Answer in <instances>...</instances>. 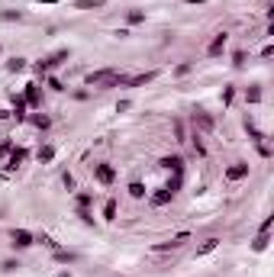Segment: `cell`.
I'll use <instances>...</instances> for the list:
<instances>
[{
    "label": "cell",
    "mask_w": 274,
    "mask_h": 277,
    "mask_svg": "<svg viewBox=\"0 0 274 277\" xmlns=\"http://www.w3.org/2000/svg\"><path fill=\"white\" fill-rule=\"evenodd\" d=\"M116 84H126V74H119V71H113V68L91 71V74H87V87H100V91H107V87H116Z\"/></svg>",
    "instance_id": "1"
},
{
    "label": "cell",
    "mask_w": 274,
    "mask_h": 277,
    "mask_svg": "<svg viewBox=\"0 0 274 277\" xmlns=\"http://www.w3.org/2000/svg\"><path fill=\"white\" fill-rule=\"evenodd\" d=\"M184 242H190L187 232H181V235H174V239H168V242H158V245H152V252H158V254H161V252H178Z\"/></svg>",
    "instance_id": "2"
},
{
    "label": "cell",
    "mask_w": 274,
    "mask_h": 277,
    "mask_svg": "<svg viewBox=\"0 0 274 277\" xmlns=\"http://www.w3.org/2000/svg\"><path fill=\"white\" fill-rule=\"evenodd\" d=\"M226 42H229L226 32H216V36H213V42L206 46V55H210V58H219V55H223V48H226Z\"/></svg>",
    "instance_id": "3"
},
{
    "label": "cell",
    "mask_w": 274,
    "mask_h": 277,
    "mask_svg": "<svg viewBox=\"0 0 274 277\" xmlns=\"http://www.w3.org/2000/svg\"><path fill=\"white\" fill-rule=\"evenodd\" d=\"M23 100H26V107H36V110H39V107H42V91H39V84H26Z\"/></svg>",
    "instance_id": "4"
},
{
    "label": "cell",
    "mask_w": 274,
    "mask_h": 277,
    "mask_svg": "<svg viewBox=\"0 0 274 277\" xmlns=\"http://www.w3.org/2000/svg\"><path fill=\"white\" fill-rule=\"evenodd\" d=\"M194 126L200 132H213V116L204 113V110H197V113H194Z\"/></svg>",
    "instance_id": "5"
},
{
    "label": "cell",
    "mask_w": 274,
    "mask_h": 277,
    "mask_svg": "<svg viewBox=\"0 0 274 277\" xmlns=\"http://www.w3.org/2000/svg\"><path fill=\"white\" fill-rule=\"evenodd\" d=\"M242 177H249V164H245V162H235L232 168L226 171V181H232V184H235V181H242Z\"/></svg>",
    "instance_id": "6"
},
{
    "label": "cell",
    "mask_w": 274,
    "mask_h": 277,
    "mask_svg": "<svg viewBox=\"0 0 274 277\" xmlns=\"http://www.w3.org/2000/svg\"><path fill=\"white\" fill-rule=\"evenodd\" d=\"M94 177L100 181V184H113V177H116V171L110 168V164H97V168H94Z\"/></svg>",
    "instance_id": "7"
},
{
    "label": "cell",
    "mask_w": 274,
    "mask_h": 277,
    "mask_svg": "<svg viewBox=\"0 0 274 277\" xmlns=\"http://www.w3.org/2000/svg\"><path fill=\"white\" fill-rule=\"evenodd\" d=\"M29 245H32V232L13 229V248H29Z\"/></svg>",
    "instance_id": "8"
},
{
    "label": "cell",
    "mask_w": 274,
    "mask_h": 277,
    "mask_svg": "<svg viewBox=\"0 0 274 277\" xmlns=\"http://www.w3.org/2000/svg\"><path fill=\"white\" fill-rule=\"evenodd\" d=\"M158 164H161V168H168V171H174V174H184V158H178V155H174V158L168 155V158H161Z\"/></svg>",
    "instance_id": "9"
},
{
    "label": "cell",
    "mask_w": 274,
    "mask_h": 277,
    "mask_svg": "<svg viewBox=\"0 0 274 277\" xmlns=\"http://www.w3.org/2000/svg\"><path fill=\"white\" fill-rule=\"evenodd\" d=\"M171 197L174 193L168 190V187H158V190L152 193V207H164V203H171Z\"/></svg>",
    "instance_id": "10"
},
{
    "label": "cell",
    "mask_w": 274,
    "mask_h": 277,
    "mask_svg": "<svg viewBox=\"0 0 274 277\" xmlns=\"http://www.w3.org/2000/svg\"><path fill=\"white\" fill-rule=\"evenodd\" d=\"M149 81H155V71H145V74L126 77V84H129V87H142V84H149Z\"/></svg>",
    "instance_id": "11"
},
{
    "label": "cell",
    "mask_w": 274,
    "mask_h": 277,
    "mask_svg": "<svg viewBox=\"0 0 274 277\" xmlns=\"http://www.w3.org/2000/svg\"><path fill=\"white\" fill-rule=\"evenodd\" d=\"M26 162V148H10V168H20Z\"/></svg>",
    "instance_id": "12"
},
{
    "label": "cell",
    "mask_w": 274,
    "mask_h": 277,
    "mask_svg": "<svg viewBox=\"0 0 274 277\" xmlns=\"http://www.w3.org/2000/svg\"><path fill=\"white\" fill-rule=\"evenodd\" d=\"M107 0H74V7L78 10H100Z\"/></svg>",
    "instance_id": "13"
},
{
    "label": "cell",
    "mask_w": 274,
    "mask_h": 277,
    "mask_svg": "<svg viewBox=\"0 0 274 277\" xmlns=\"http://www.w3.org/2000/svg\"><path fill=\"white\" fill-rule=\"evenodd\" d=\"M245 132H249V136L255 138L258 145H261V142H265V136H261V129H258V126H255V123H251V119H245Z\"/></svg>",
    "instance_id": "14"
},
{
    "label": "cell",
    "mask_w": 274,
    "mask_h": 277,
    "mask_svg": "<svg viewBox=\"0 0 274 277\" xmlns=\"http://www.w3.org/2000/svg\"><path fill=\"white\" fill-rule=\"evenodd\" d=\"M13 113H16V119H26V100L23 97H13Z\"/></svg>",
    "instance_id": "15"
},
{
    "label": "cell",
    "mask_w": 274,
    "mask_h": 277,
    "mask_svg": "<svg viewBox=\"0 0 274 277\" xmlns=\"http://www.w3.org/2000/svg\"><path fill=\"white\" fill-rule=\"evenodd\" d=\"M65 58H68V48H58V52H55L52 58H48V62H46V65H48V68H55V65H62Z\"/></svg>",
    "instance_id": "16"
},
{
    "label": "cell",
    "mask_w": 274,
    "mask_h": 277,
    "mask_svg": "<svg viewBox=\"0 0 274 277\" xmlns=\"http://www.w3.org/2000/svg\"><path fill=\"white\" fill-rule=\"evenodd\" d=\"M52 158H55V148H52V145H42V148H39V162H42V164H48Z\"/></svg>",
    "instance_id": "17"
},
{
    "label": "cell",
    "mask_w": 274,
    "mask_h": 277,
    "mask_svg": "<svg viewBox=\"0 0 274 277\" xmlns=\"http://www.w3.org/2000/svg\"><path fill=\"white\" fill-rule=\"evenodd\" d=\"M103 219H116V200L103 203Z\"/></svg>",
    "instance_id": "18"
},
{
    "label": "cell",
    "mask_w": 274,
    "mask_h": 277,
    "mask_svg": "<svg viewBox=\"0 0 274 277\" xmlns=\"http://www.w3.org/2000/svg\"><path fill=\"white\" fill-rule=\"evenodd\" d=\"M129 197H136V200H142V197H145V187H142L139 181H133V184H129Z\"/></svg>",
    "instance_id": "19"
},
{
    "label": "cell",
    "mask_w": 274,
    "mask_h": 277,
    "mask_svg": "<svg viewBox=\"0 0 274 277\" xmlns=\"http://www.w3.org/2000/svg\"><path fill=\"white\" fill-rule=\"evenodd\" d=\"M26 68V58H10V62H7V71H13V74H16V71H23Z\"/></svg>",
    "instance_id": "20"
},
{
    "label": "cell",
    "mask_w": 274,
    "mask_h": 277,
    "mask_svg": "<svg viewBox=\"0 0 274 277\" xmlns=\"http://www.w3.org/2000/svg\"><path fill=\"white\" fill-rule=\"evenodd\" d=\"M216 245H219V239H206L204 245L197 248V254H210V252H213V248H216Z\"/></svg>",
    "instance_id": "21"
},
{
    "label": "cell",
    "mask_w": 274,
    "mask_h": 277,
    "mask_svg": "<svg viewBox=\"0 0 274 277\" xmlns=\"http://www.w3.org/2000/svg\"><path fill=\"white\" fill-rule=\"evenodd\" d=\"M29 119H32V126H36V129H48V116L36 113V116H29Z\"/></svg>",
    "instance_id": "22"
},
{
    "label": "cell",
    "mask_w": 274,
    "mask_h": 277,
    "mask_svg": "<svg viewBox=\"0 0 274 277\" xmlns=\"http://www.w3.org/2000/svg\"><path fill=\"white\" fill-rule=\"evenodd\" d=\"M251 248H255V252H265V248H268V232H258V239H255V245H251Z\"/></svg>",
    "instance_id": "23"
},
{
    "label": "cell",
    "mask_w": 274,
    "mask_h": 277,
    "mask_svg": "<svg viewBox=\"0 0 274 277\" xmlns=\"http://www.w3.org/2000/svg\"><path fill=\"white\" fill-rule=\"evenodd\" d=\"M126 20H129V23H142V20H145V13H142V10H129V13H126Z\"/></svg>",
    "instance_id": "24"
},
{
    "label": "cell",
    "mask_w": 274,
    "mask_h": 277,
    "mask_svg": "<svg viewBox=\"0 0 274 277\" xmlns=\"http://www.w3.org/2000/svg\"><path fill=\"white\" fill-rule=\"evenodd\" d=\"M174 136H178V142H187V132H184V123H181V119H174Z\"/></svg>",
    "instance_id": "25"
},
{
    "label": "cell",
    "mask_w": 274,
    "mask_h": 277,
    "mask_svg": "<svg viewBox=\"0 0 274 277\" xmlns=\"http://www.w3.org/2000/svg\"><path fill=\"white\" fill-rule=\"evenodd\" d=\"M245 100H249V103H261V91H258V87H249Z\"/></svg>",
    "instance_id": "26"
},
{
    "label": "cell",
    "mask_w": 274,
    "mask_h": 277,
    "mask_svg": "<svg viewBox=\"0 0 274 277\" xmlns=\"http://www.w3.org/2000/svg\"><path fill=\"white\" fill-rule=\"evenodd\" d=\"M0 20H23V13H20V10H3V13H0Z\"/></svg>",
    "instance_id": "27"
},
{
    "label": "cell",
    "mask_w": 274,
    "mask_h": 277,
    "mask_svg": "<svg viewBox=\"0 0 274 277\" xmlns=\"http://www.w3.org/2000/svg\"><path fill=\"white\" fill-rule=\"evenodd\" d=\"M232 65H235V68H242V65H245V52H242V48L232 52Z\"/></svg>",
    "instance_id": "28"
},
{
    "label": "cell",
    "mask_w": 274,
    "mask_h": 277,
    "mask_svg": "<svg viewBox=\"0 0 274 277\" xmlns=\"http://www.w3.org/2000/svg\"><path fill=\"white\" fill-rule=\"evenodd\" d=\"M232 97H235V87H226V91H223V107H229Z\"/></svg>",
    "instance_id": "29"
},
{
    "label": "cell",
    "mask_w": 274,
    "mask_h": 277,
    "mask_svg": "<svg viewBox=\"0 0 274 277\" xmlns=\"http://www.w3.org/2000/svg\"><path fill=\"white\" fill-rule=\"evenodd\" d=\"M55 261H74V254L71 252H55Z\"/></svg>",
    "instance_id": "30"
},
{
    "label": "cell",
    "mask_w": 274,
    "mask_h": 277,
    "mask_svg": "<svg viewBox=\"0 0 274 277\" xmlns=\"http://www.w3.org/2000/svg\"><path fill=\"white\" fill-rule=\"evenodd\" d=\"M78 216H81V219H84V223H94V216L87 213V207H81V209H78Z\"/></svg>",
    "instance_id": "31"
},
{
    "label": "cell",
    "mask_w": 274,
    "mask_h": 277,
    "mask_svg": "<svg viewBox=\"0 0 274 277\" xmlns=\"http://www.w3.org/2000/svg\"><path fill=\"white\" fill-rule=\"evenodd\" d=\"M194 148H197V155H206V148H204V142H200V136H194Z\"/></svg>",
    "instance_id": "32"
},
{
    "label": "cell",
    "mask_w": 274,
    "mask_h": 277,
    "mask_svg": "<svg viewBox=\"0 0 274 277\" xmlns=\"http://www.w3.org/2000/svg\"><path fill=\"white\" fill-rule=\"evenodd\" d=\"M48 87H52V91H65V87H62V81H58V77H48Z\"/></svg>",
    "instance_id": "33"
},
{
    "label": "cell",
    "mask_w": 274,
    "mask_h": 277,
    "mask_svg": "<svg viewBox=\"0 0 274 277\" xmlns=\"http://www.w3.org/2000/svg\"><path fill=\"white\" fill-rule=\"evenodd\" d=\"M78 207H91V193H81V197H78Z\"/></svg>",
    "instance_id": "34"
},
{
    "label": "cell",
    "mask_w": 274,
    "mask_h": 277,
    "mask_svg": "<svg viewBox=\"0 0 274 277\" xmlns=\"http://www.w3.org/2000/svg\"><path fill=\"white\" fill-rule=\"evenodd\" d=\"M10 148H13V145H10V142H3V145H0V158H7V155H10Z\"/></svg>",
    "instance_id": "35"
},
{
    "label": "cell",
    "mask_w": 274,
    "mask_h": 277,
    "mask_svg": "<svg viewBox=\"0 0 274 277\" xmlns=\"http://www.w3.org/2000/svg\"><path fill=\"white\" fill-rule=\"evenodd\" d=\"M55 277H71V271H58V274H55Z\"/></svg>",
    "instance_id": "36"
},
{
    "label": "cell",
    "mask_w": 274,
    "mask_h": 277,
    "mask_svg": "<svg viewBox=\"0 0 274 277\" xmlns=\"http://www.w3.org/2000/svg\"><path fill=\"white\" fill-rule=\"evenodd\" d=\"M36 3H58V0H36Z\"/></svg>",
    "instance_id": "37"
},
{
    "label": "cell",
    "mask_w": 274,
    "mask_h": 277,
    "mask_svg": "<svg viewBox=\"0 0 274 277\" xmlns=\"http://www.w3.org/2000/svg\"><path fill=\"white\" fill-rule=\"evenodd\" d=\"M7 116H10V113H7V110H0V119H7Z\"/></svg>",
    "instance_id": "38"
}]
</instances>
